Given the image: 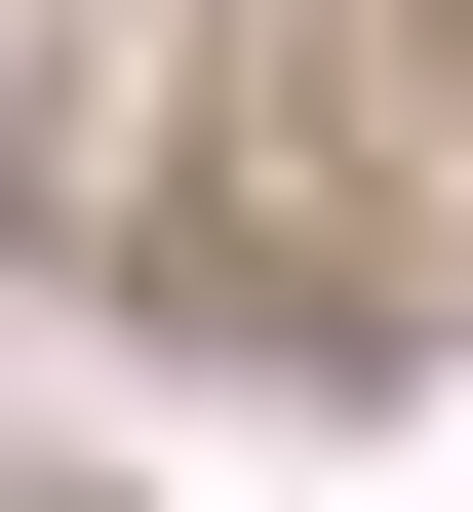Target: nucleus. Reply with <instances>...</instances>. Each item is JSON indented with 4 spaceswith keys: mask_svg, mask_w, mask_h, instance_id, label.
Masks as SVG:
<instances>
[{
    "mask_svg": "<svg viewBox=\"0 0 473 512\" xmlns=\"http://www.w3.org/2000/svg\"><path fill=\"white\" fill-rule=\"evenodd\" d=\"M79 237H119V316H198L276 394H395L473 316V0H158V40H79Z\"/></svg>",
    "mask_w": 473,
    "mask_h": 512,
    "instance_id": "1",
    "label": "nucleus"
}]
</instances>
